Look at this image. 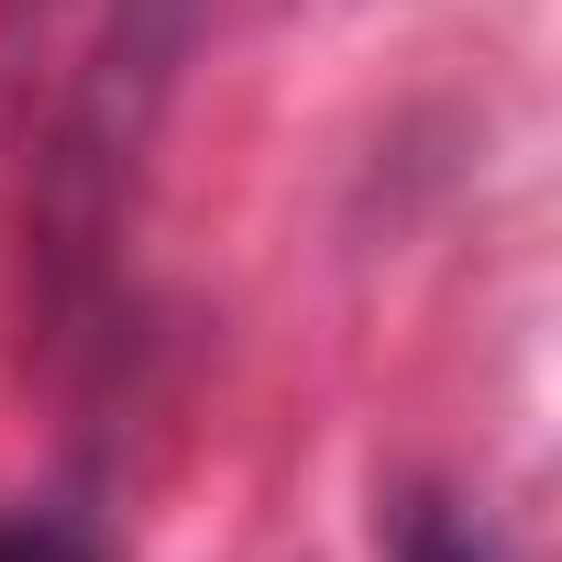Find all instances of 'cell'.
<instances>
[{"mask_svg": "<svg viewBox=\"0 0 562 562\" xmlns=\"http://www.w3.org/2000/svg\"><path fill=\"white\" fill-rule=\"evenodd\" d=\"M210 23V0H111V34L78 78V111L56 133V177H45V232H56V265L100 254L122 232V199H133V166L155 144V111L177 100V67Z\"/></svg>", "mask_w": 562, "mask_h": 562, "instance_id": "cell-1", "label": "cell"}, {"mask_svg": "<svg viewBox=\"0 0 562 562\" xmlns=\"http://www.w3.org/2000/svg\"><path fill=\"white\" fill-rule=\"evenodd\" d=\"M0 562H100L78 529H56V518H12L0 529Z\"/></svg>", "mask_w": 562, "mask_h": 562, "instance_id": "cell-2", "label": "cell"}]
</instances>
